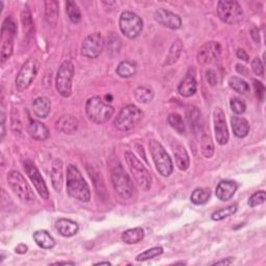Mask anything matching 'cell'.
Segmentation results:
<instances>
[{
  "instance_id": "7402d4cb",
  "label": "cell",
  "mask_w": 266,
  "mask_h": 266,
  "mask_svg": "<svg viewBox=\"0 0 266 266\" xmlns=\"http://www.w3.org/2000/svg\"><path fill=\"white\" fill-rule=\"evenodd\" d=\"M27 131L29 136L37 141H46L50 136L47 126L39 121H30L27 126Z\"/></svg>"
},
{
  "instance_id": "4fadbf2b",
  "label": "cell",
  "mask_w": 266,
  "mask_h": 266,
  "mask_svg": "<svg viewBox=\"0 0 266 266\" xmlns=\"http://www.w3.org/2000/svg\"><path fill=\"white\" fill-rule=\"evenodd\" d=\"M104 48V39L100 32H94L88 36L81 45V55L87 58H97Z\"/></svg>"
},
{
  "instance_id": "11a10c76",
  "label": "cell",
  "mask_w": 266,
  "mask_h": 266,
  "mask_svg": "<svg viewBox=\"0 0 266 266\" xmlns=\"http://www.w3.org/2000/svg\"><path fill=\"white\" fill-rule=\"evenodd\" d=\"M106 99H109V102L111 101V96H106Z\"/></svg>"
},
{
  "instance_id": "1f68e13d",
  "label": "cell",
  "mask_w": 266,
  "mask_h": 266,
  "mask_svg": "<svg viewBox=\"0 0 266 266\" xmlns=\"http://www.w3.org/2000/svg\"><path fill=\"white\" fill-rule=\"evenodd\" d=\"M186 116H187V121L190 125V128L194 132L201 129V125H200V123H201V112H200V110L196 107L194 106L189 107L186 111Z\"/></svg>"
},
{
  "instance_id": "8992f818",
  "label": "cell",
  "mask_w": 266,
  "mask_h": 266,
  "mask_svg": "<svg viewBox=\"0 0 266 266\" xmlns=\"http://www.w3.org/2000/svg\"><path fill=\"white\" fill-rule=\"evenodd\" d=\"M17 35V24L12 17L5 19L2 27V63L4 64L13 54L14 51V40Z\"/></svg>"
},
{
  "instance_id": "7a4b0ae2",
  "label": "cell",
  "mask_w": 266,
  "mask_h": 266,
  "mask_svg": "<svg viewBox=\"0 0 266 266\" xmlns=\"http://www.w3.org/2000/svg\"><path fill=\"white\" fill-rule=\"evenodd\" d=\"M86 112L90 121L101 125L106 123L111 118L114 108L108 103H105L100 97L95 96L87 101Z\"/></svg>"
},
{
  "instance_id": "8fae6325",
  "label": "cell",
  "mask_w": 266,
  "mask_h": 266,
  "mask_svg": "<svg viewBox=\"0 0 266 266\" xmlns=\"http://www.w3.org/2000/svg\"><path fill=\"white\" fill-rule=\"evenodd\" d=\"M218 15L220 19L230 25L236 24L243 19L241 6L235 0H225L218 4Z\"/></svg>"
},
{
  "instance_id": "9a60e30c",
  "label": "cell",
  "mask_w": 266,
  "mask_h": 266,
  "mask_svg": "<svg viewBox=\"0 0 266 266\" xmlns=\"http://www.w3.org/2000/svg\"><path fill=\"white\" fill-rule=\"evenodd\" d=\"M24 170H25V173L27 174L28 178L32 182L33 186H35V188L39 192V194L44 200H48L49 198V191H48V188L45 184L44 179L42 178V175L40 174L39 170L37 169V166L33 164L31 161L26 160L24 162Z\"/></svg>"
},
{
  "instance_id": "7dc6e473",
  "label": "cell",
  "mask_w": 266,
  "mask_h": 266,
  "mask_svg": "<svg viewBox=\"0 0 266 266\" xmlns=\"http://www.w3.org/2000/svg\"><path fill=\"white\" fill-rule=\"evenodd\" d=\"M233 262H234V258L229 257V258H226V259H223L220 261H216L215 263H213V265H230Z\"/></svg>"
},
{
  "instance_id": "ffe728a7",
  "label": "cell",
  "mask_w": 266,
  "mask_h": 266,
  "mask_svg": "<svg viewBox=\"0 0 266 266\" xmlns=\"http://www.w3.org/2000/svg\"><path fill=\"white\" fill-rule=\"evenodd\" d=\"M172 149H173V153L176 159V164L178 166V169L180 171H186L189 168V156L187 154V151L185 148L183 147L180 143L174 142L172 144Z\"/></svg>"
},
{
  "instance_id": "9c48e42d",
  "label": "cell",
  "mask_w": 266,
  "mask_h": 266,
  "mask_svg": "<svg viewBox=\"0 0 266 266\" xmlns=\"http://www.w3.org/2000/svg\"><path fill=\"white\" fill-rule=\"evenodd\" d=\"M143 118V111L136 105H127L121 109L114 119V126L121 131L135 128Z\"/></svg>"
},
{
  "instance_id": "d590c367",
  "label": "cell",
  "mask_w": 266,
  "mask_h": 266,
  "mask_svg": "<svg viewBox=\"0 0 266 266\" xmlns=\"http://www.w3.org/2000/svg\"><path fill=\"white\" fill-rule=\"evenodd\" d=\"M168 123L177 133H179V135H184L185 133V124L180 114L171 113L168 116Z\"/></svg>"
},
{
  "instance_id": "e0dca14e",
  "label": "cell",
  "mask_w": 266,
  "mask_h": 266,
  "mask_svg": "<svg viewBox=\"0 0 266 266\" xmlns=\"http://www.w3.org/2000/svg\"><path fill=\"white\" fill-rule=\"evenodd\" d=\"M214 131L216 142L221 146L226 145L229 141V131L226 124L225 112L220 107L214 110Z\"/></svg>"
},
{
  "instance_id": "ab89813d",
  "label": "cell",
  "mask_w": 266,
  "mask_h": 266,
  "mask_svg": "<svg viewBox=\"0 0 266 266\" xmlns=\"http://www.w3.org/2000/svg\"><path fill=\"white\" fill-rule=\"evenodd\" d=\"M162 253H163V248L161 246H155L147 249V251H145L144 253L140 254L136 259L137 261H147L162 255Z\"/></svg>"
},
{
  "instance_id": "f5cc1de1",
  "label": "cell",
  "mask_w": 266,
  "mask_h": 266,
  "mask_svg": "<svg viewBox=\"0 0 266 266\" xmlns=\"http://www.w3.org/2000/svg\"><path fill=\"white\" fill-rule=\"evenodd\" d=\"M66 264L75 265V262H65V261H62V262H55V263H53V265H66Z\"/></svg>"
},
{
  "instance_id": "60d3db41",
  "label": "cell",
  "mask_w": 266,
  "mask_h": 266,
  "mask_svg": "<svg viewBox=\"0 0 266 266\" xmlns=\"http://www.w3.org/2000/svg\"><path fill=\"white\" fill-rule=\"evenodd\" d=\"M21 20H22L24 30H26L27 33H30L32 31V28H33V22H32V18H31V14H30L27 7H25L24 10L22 11Z\"/></svg>"
},
{
  "instance_id": "3957f363",
  "label": "cell",
  "mask_w": 266,
  "mask_h": 266,
  "mask_svg": "<svg viewBox=\"0 0 266 266\" xmlns=\"http://www.w3.org/2000/svg\"><path fill=\"white\" fill-rule=\"evenodd\" d=\"M125 159L129 170L135 178L138 185L145 191H148L152 186V176L150 172L145 168L144 164L137 158L136 155H133L131 152H125Z\"/></svg>"
},
{
  "instance_id": "f1b7e54d",
  "label": "cell",
  "mask_w": 266,
  "mask_h": 266,
  "mask_svg": "<svg viewBox=\"0 0 266 266\" xmlns=\"http://www.w3.org/2000/svg\"><path fill=\"white\" fill-rule=\"evenodd\" d=\"M145 237V232L142 228H133L125 231L122 234V240L127 244H135L142 241Z\"/></svg>"
},
{
  "instance_id": "681fc988",
  "label": "cell",
  "mask_w": 266,
  "mask_h": 266,
  "mask_svg": "<svg viewBox=\"0 0 266 266\" xmlns=\"http://www.w3.org/2000/svg\"><path fill=\"white\" fill-rule=\"evenodd\" d=\"M27 248H28L27 245L21 243V244H19L18 246L16 247V252L18 253V254H25L27 252Z\"/></svg>"
},
{
  "instance_id": "f6af8a7d",
  "label": "cell",
  "mask_w": 266,
  "mask_h": 266,
  "mask_svg": "<svg viewBox=\"0 0 266 266\" xmlns=\"http://www.w3.org/2000/svg\"><path fill=\"white\" fill-rule=\"evenodd\" d=\"M254 82V88H255V93L257 98L260 100V101H263L264 96H265V87L261 81H258L256 79L253 80Z\"/></svg>"
},
{
  "instance_id": "d6986e66",
  "label": "cell",
  "mask_w": 266,
  "mask_h": 266,
  "mask_svg": "<svg viewBox=\"0 0 266 266\" xmlns=\"http://www.w3.org/2000/svg\"><path fill=\"white\" fill-rule=\"evenodd\" d=\"M178 92L182 97H191L196 92V80L195 72L193 69H189L186 76L184 77L178 87Z\"/></svg>"
},
{
  "instance_id": "b9f144b4",
  "label": "cell",
  "mask_w": 266,
  "mask_h": 266,
  "mask_svg": "<svg viewBox=\"0 0 266 266\" xmlns=\"http://www.w3.org/2000/svg\"><path fill=\"white\" fill-rule=\"evenodd\" d=\"M265 198H266V193H265L264 190L257 191L254 194H252L251 197H249L248 205H249V207L254 208L256 206H259V205L263 204L265 202Z\"/></svg>"
},
{
  "instance_id": "bcb514c9",
  "label": "cell",
  "mask_w": 266,
  "mask_h": 266,
  "mask_svg": "<svg viewBox=\"0 0 266 266\" xmlns=\"http://www.w3.org/2000/svg\"><path fill=\"white\" fill-rule=\"evenodd\" d=\"M206 75V80L208 81L209 85L211 87H214L219 83V76H218V73H216L214 70L212 69H208L205 73Z\"/></svg>"
},
{
  "instance_id": "484cf974",
  "label": "cell",
  "mask_w": 266,
  "mask_h": 266,
  "mask_svg": "<svg viewBox=\"0 0 266 266\" xmlns=\"http://www.w3.org/2000/svg\"><path fill=\"white\" fill-rule=\"evenodd\" d=\"M51 182L52 186L56 191H60L63 183L62 162L60 159H54L51 166Z\"/></svg>"
},
{
  "instance_id": "816d5d0a",
  "label": "cell",
  "mask_w": 266,
  "mask_h": 266,
  "mask_svg": "<svg viewBox=\"0 0 266 266\" xmlns=\"http://www.w3.org/2000/svg\"><path fill=\"white\" fill-rule=\"evenodd\" d=\"M236 70L238 73H240L241 75H246L247 74V70L245 69L244 65H241V64H237L236 65Z\"/></svg>"
},
{
  "instance_id": "8d00e7d4",
  "label": "cell",
  "mask_w": 266,
  "mask_h": 266,
  "mask_svg": "<svg viewBox=\"0 0 266 266\" xmlns=\"http://www.w3.org/2000/svg\"><path fill=\"white\" fill-rule=\"evenodd\" d=\"M236 211H237V205H231V206L216 210L211 215V219L215 222H220V221H223L224 219L229 218V216H231L233 214H235Z\"/></svg>"
},
{
  "instance_id": "30bf717a",
  "label": "cell",
  "mask_w": 266,
  "mask_h": 266,
  "mask_svg": "<svg viewBox=\"0 0 266 266\" xmlns=\"http://www.w3.org/2000/svg\"><path fill=\"white\" fill-rule=\"evenodd\" d=\"M120 29L128 39L138 38L144 28V22L141 17L132 12H123L120 17Z\"/></svg>"
},
{
  "instance_id": "db71d44e",
  "label": "cell",
  "mask_w": 266,
  "mask_h": 266,
  "mask_svg": "<svg viewBox=\"0 0 266 266\" xmlns=\"http://www.w3.org/2000/svg\"><path fill=\"white\" fill-rule=\"evenodd\" d=\"M103 264H105V265H110L111 263L110 262H108V261H101V262H98V263H95V265H103Z\"/></svg>"
},
{
  "instance_id": "ba28073f",
  "label": "cell",
  "mask_w": 266,
  "mask_h": 266,
  "mask_svg": "<svg viewBox=\"0 0 266 266\" xmlns=\"http://www.w3.org/2000/svg\"><path fill=\"white\" fill-rule=\"evenodd\" d=\"M111 182L114 191L118 193L122 198H130L135 190V186L129 176L126 174L122 165L114 166L111 171Z\"/></svg>"
},
{
  "instance_id": "74e56055",
  "label": "cell",
  "mask_w": 266,
  "mask_h": 266,
  "mask_svg": "<svg viewBox=\"0 0 266 266\" xmlns=\"http://www.w3.org/2000/svg\"><path fill=\"white\" fill-rule=\"evenodd\" d=\"M65 12L73 23H78L81 20V12L74 2L65 3Z\"/></svg>"
},
{
  "instance_id": "ee69618b",
  "label": "cell",
  "mask_w": 266,
  "mask_h": 266,
  "mask_svg": "<svg viewBox=\"0 0 266 266\" xmlns=\"http://www.w3.org/2000/svg\"><path fill=\"white\" fill-rule=\"evenodd\" d=\"M252 69L254 71V73L260 77L264 76V66L262 61L260 60V58L256 57L253 59L252 61Z\"/></svg>"
},
{
  "instance_id": "c3c4849f",
  "label": "cell",
  "mask_w": 266,
  "mask_h": 266,
  "mask_svg": "<svg viewBox=\"0 0 266 266\" xmlns=\"http://www.w3.org/2000/svg\"><path fill=\"white\" fill-rule=\"evenodd\" d=\"M236 55L239 59H242L243 61H248V55L243 49H238L237 52H236Z\"/></svg>"
},
{
  "instance_id": "5bb4252c",
  "label": "cell",
  "mask_w": 266,
  "mask_h": 266,
  "mask_svg": "<svg viewBox=\"0 0 266 266\" xmlns=\"http://www.w3.org/2000/svg\"><path fill=\"white\" fill-rule=\"evenodd\" d=\"M222 54V46L220 43L211 41L200 48L196 59L201 64H209L218 60Z\"/></svg>"
},
{
  "instance_id": "d4e9b609",
  "label": "cell",
  "mask_w": 266,
  "mask_h": 266,
  "mask_svg": "<svg viewBox=\"0 0 266 266\" xmlns=\"http://www.w3.org/2000/svg\"><path fill=\"white\" fill-rule=\"evenodd\" d=\"M59 15V6L57 2L54 0H50V2H45V20L46 22L51 25L55 26L58 20Z\"/></svg>"
},
{
  "instance_id": "5b68a950",
  "label": "cell",
  "mask_w": 266,
  "mask_h": 266,
  "mask_svg": "<svg viewBox=\"0 0 266 266\" xmlns=\"http://www.w3.org/2000/svg\"><path fill=\"white\" fill-rule=\"evenodd\" d=\"M8 183L14 193L25 203H33L36 201V195L33 193L30 185L19 172L11 171L8 174Z\"/></svg>"
},
{
  "instance_id": "ac0fdd59",
  "label": "cell",
  "mask_w": 266,
  "mask_h": 266,
  "mask_svg": "<svg viewBox=\"0 0 266 266\" xmlns=\"http://www.w3.org/2000/svg\"><path fill=\"white\" fill-rule=\"evenodd\" d=\"M238 188L237 183L234 181H231V180H224L221 181L218 186H216V190H215V194L216 197L223 202L229 201L233 196H234L236 190Z\"/></svg>"
},
{
  "instance_id": "603a6c76",
  "label": "cell",
  "mask_w": 266,
  "mask_h": 266,
  "mask_svg": "<svg viewBox=\"0 0 266 266\" xmlns=\"http://www.w3.org/2000/svg\"><path fill=\"white\" fill-rule=\"evenodd\" d=\"M32 111L38 118L46 119L51 111V101L47 97H39L32 102Z\"/></svg>"
},
{
  "instance_id": "836d02e7",
  "label": "cell",
  "mask_w": 266,
  "mask_h": 266,
  "mask_svg": "<svg viewBox=\"0 0 266 266\" xmlns=\"http://www.w3.org/2000/svg\"><path fill=\"white\" fill-rule=\"evenodd\" d=\"M135 97L140 103H150L154 98V92L147 87H140L135 91Z\"/></svg>"
},
{
  "instance_id": "83f0119b",
  "label": "cell",
  "mask_w": 266,
  "mask_h": 266,
  "mask_svg": "<svg viewBox=\"0 0 266 266\" xmlns=\"http://www.w3.org/2000/svg\"><path fill=\"white\" fill-rule=\"evenodd\" d=\"M33 239L40 247L45 249H51L55 246L54 238L45 230H40L33 233Z\"/></svg>"
},
{
  "instance_id": "6da1fadb",
  "label": "cell",
  "mask_w": 266,
  "mask_h": 266,
  "mask_svg": "<svg viewBox=\"0 0 266 266\" xmlns=\"http://www.w3.org/2000/svg\"><path fill=\"white\" fill-rule=\"evenodd\" d=\"M66 191L77 201L88 203L91 200V190L88 183L82 177L80 171L73 164L68 165L66 169Z\"/></svg>"
},
{
  "instance_id": "44dd1931",
  "label": "cell",
  "mask_w": 266,
  "mask_h": 266,
  "mask_svg": "<svg viewBox=\"0 0 266 266\" xmlns=\"http://www.w3.org/2000/svg\"><path fill=\"white\" fill-rule=\"evenodd\" d=\"M79 123L78 120L73 115L66 114L62 115L57 120L55 124L56 130H58L61 133H64V135H73L78 129Z\"/></svg>"
},
{
  "instance_id": "e575fe53",
  "label": "cell",
  "mask_w": 266,
  "mask_h": 266,
  "mask_svg": "<svg viewBox=\"0 0 266 266\" xmlns=\"http://www.w3.org/2000/svg\"><path fill=\"white\" fill-rule=\"evenodd\" d=\"M229 86L232 90H234L241 95H246L249 93L248 83L239 77H231L229 80Z\"/></svg>"
},
{
  "instance_id": "2e32d148",
  "label": "cell",
  "mask_w": 266,
  "mask_h": 266,
  "mask_svg": "<svg viewBox=\"0 0 266 266\" xmlns=\"http://www.w3.org/2000/svg\"><path fill=\"white\" fill-rule=\"evenodd\" d=\"M155 21L163 27L177 30L182 26V20L180 16L165 9H158L154 13Z\"/></svg>"
},
{
  "instance_id": "4dcf8cb0",
  "label": "cell",
  "mask_w": 266,
  "mask_h": 266,
  "mask_svg": "<svg viewBox=\"0 0 266 266\" xmlns=\"http://www.w3.org/2000/svg\"><path fill=\"white\" fill-rule=\"evenodd\" d=\"M182 49H183V44H182L181 40L177 39L170 48L169 54H168V56H166L165 61H164V65H172L175 62H177V60L179 59V57L181 55Z\"/></svg>"
},
{
  "instance_id": "7bdbcfd3",
  "label": "cell",
  "mask_w": 266,
  "mask_h": 266,
  "mask_svg": "<svg viewBox=\"0 0 266 266\" xmlns=\"http://www.w3.org/2000/svg\"><path fill=\"white\" fill-rule=\"evenodd\" d=\"M230 106L231 109L233 110V112H235L236 114H241L245 111V103L243 101H241L240 99L238 98H232L231 101H230Z\"/></svg>"
},
{
  "instance_id": "d6a6232c",
  "label": "cell",
  "mask_w": 266,
  "mask_h": 266,
  "mask_svg": "<svg viewBox=\"0 0 266 266\" xmlns=\"http://www.w3.org/2000/svg\"><path fill=\"white\" fill-rule=\"evenodd\" d=\"M210 198V191L206 188H196L190 195V201L195 205L206 204Z\"/></svg>"
},
{
  "instance_id": "4316f807",
  "label": "cell",
  "mask_w": 266,
  "mask_h": 266,
  "mask_svg": "<svg viewBox=\"0 0 266 266\" xmlns=\"http://www.w3.org/2000/svg\"><path fill=\"white\" fill-rule=\"evenodd\" d=\"M231 125L233 129V133H234L235 137L239 139H243L248 135L249 125L244 118H240V116H236V115L232 116Z\"/></svg>"
},
{
  "instance_id": "f546056e",
  "label": "cell",
  "mask_w": 266,
  "mask_h": 266,
  "mask_svg": "<svg viewBox=\"0 0 266 266\" xmlns=\"http://www.w3.org/2000/svg\"><path fill=\"white\" fill-rule=\"evenodd\" d=\"M136 73H137V64L130 60H124L120 62L118 68H116V74L122 78H130L132 76H135Z\"/></svg>"
},
{
  "instance_id": "7c38bea8",
  "label": "cell",
  "mask_w": 266,
  "mask_h": 266,
  "mask_svg": "<svg viewBox=\"0 0 266 266\" xmlns=\"http://www.w3.org/2000/svg\"><path fill=\"white\" fill-rule=\"evenodd\" d=\"M40 69V63L35 57H30L21 68L16 77V88L19 92H24L36 78Z\"/></svg>"
},
{
  "instance_id": "f907efd6",
  "label": "cell",
  "mask_w": 266,
  "mask_h": 266,
  "mask_svg": "<svg viewBox=\"0 0 266 266\" xmlns=\"http://www.w3.org/2000/svg\"><path fill=\"white\" fill-rule=\"evenodd\" d=\"M251 36H252V38L254 39V41L256 43H259V35H258V29L257 28H253L251 30Z\"/></svg>"
},
{
  "instance_id": "52a82bcc",
  "label": "cell",
  "mask_w": 266,
  "mask_h": 266,
  "mask_svg": "<svg viewBox=\"0 0 266 266\" xmlns=\"http://www.w3.org/2000/svg\"><path fill=\"white\" fill-rule=\"evenodd\" d=\"M73 78H74V64L70 60H65L58 68L55 79L56 91L63 98H68L72 94Z\"/></svg>"
},
{
  "instance_id": "f35d334b",
  "label": "cell",
  "mask_w": 266,
  "mask_h": 266,
  "mask_svg": "<svg viewBox=\"0 0 266 266\" xmlns=\"http://www.w3.org/2000/svg\"><path fill=\"white\" fill-rule=\"evenodd\" d=\"M201 151L206 158H211L214 155V145L212 139L208 135H204L201 139Z\"/></svg>"
},
{
  "instance_id": "cb8c5ba5",
  "label": "cell",
  "mask_w": 266,
  "mask_h": 266,
  "mask_svg": "<svg viewBox=\"0 0 266 266\" xmlns=\"http://www.w3.org/2000/svg\"><path fill=\"white\" fill-rule=\"evenodd\" d=\"M55 228L59 234L63 237H72L77 234L79 230L77 223L68 219H59L55 223Z\"/></svg>"
},
{
  "instance_id": "277c9868",
  "label": "cell",
  "mask_w": 266,
  "mask_h": 266,
  "mask_svg": "<svg viewBox=\"0 0 266 266\" xmlns=\"http://www.w3.org/2000/svg\"><path fill=\"white\" fill-rule=\"evenodd\" d=\"M149 150L154 160L158 173L163 177L171 176L174 170L173 161L170 155L166 153L162 145L158 141L152 140L149 143Z\"/></svg>"
}]
</instances>
